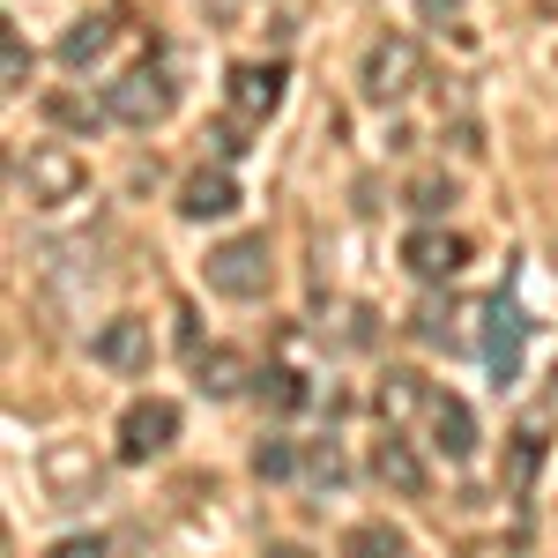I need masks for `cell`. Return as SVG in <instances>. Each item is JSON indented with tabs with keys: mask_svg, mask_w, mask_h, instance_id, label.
<instances>
[{
	"mask_svg": "<svg viewBox=\"0 0 558 558\" xmlns=\"http://www.w3.org/2000/svg\"><path fill=\"white\" fill-rule=\"evenodd\" d=\"M202 276H209L216 299H268V283H276V254H268V231H246V239H223L209 246L202 260Z\"/></svg>",
	"mask_w": 558,
	"mask_h": 558,
	"instance_id": "1",
	"label": "cell"
},
{
	"mask_svg": "<svg viewBox=\"0 0 558 558\" xmlns=\"http://www.w3.org/2000/svg\"><path fill=\"white\" fill-rule=\"evenodd\" d=\"M52 558H105V536H60Z\"/></svg>",
	"mask_w": 558,
	"mask_h": 558,
	"instance_id": "26",
	"label": "cell"
},
{
	"mask_svg": "<svg viewBox=\"0 0 558 558\" xmlns=\"http://www.w3.org/2000/svg\"><path fill=\"white\" fill-rule=\"evenodd\" d=\"M291 470H299V447L268 432V439L254 447V476H268V484H276V476H291Z\"/></svg>",
	"mask_w": 558,
	"mask_h": 558,
	"instance_id": "21",
	"label": "cell"
},
{
	"mask_svg": "<svg viewBox=\"0 0 558 558\" xmlns=\"http://www.w3.org/2000/svg\"><path fill=\"white\" fill-rule=\"evenodd\" d=\"M89 357L105 365V373H149V357H157V343H149V320L142 313H120V320H105L97 328V343H89Z\"/></svg>",
	"mask_w": 558,
	"mask_h": 558,
	"instance_id": "8",
	"label": "cell"
},
{
	"mask_svg": "<svg viewBox=\"0 0 558 558\" xmlns=\"http://www.w3.org/2000/svg\"><path fill=\"white\" fill-rule=\"evenodd\" d=\"M283 89H291L283 60H246V68H231V112L239 120H268L283 105Z\"/></svg>",
	"mask_w": 558,
	"mask_h": 558,
	"instance_id": "9",
	"label": "cell"
},
{
	"mask_svg": "<svg viewBox=\"0 0 558 558\" xmlns=\"http://www.w3.org/2000/svg\"><path fill=\"white\" fill-rule=\"evenodd\" d=\"M447 202H454V179H439V172H425L417 186H410V209L417 216H439Z\"/></svg>",
	"mask_w": 558,
	"mask_h": 558,
	"instance_id": "24",
	"label": "cell"
},
{
	"mask_svg": "<svg viewBox=\"0 0 558 558\" xmlns=\"http://www.w3.org/2000/svg\"><path fill=\"white\" fill-rule=\"evenodd\" d=\"M105 45H112V15H83V23L60 38V60H68V68H89V60H105Z\"/></svg>",
	"mask_w": 558,
	"mask_h": 558,
	"instance_id": "17",
	"label": "cell"
},
{
	"mask_svg": "<svg viewBox=\"0 0 558 558\" xmlns=\"http://www.w3.org/2000/svg\"><path fill=\"white\" fill-rule=\"evenodd\" d=\"M521 343H529V313L514 299H492L484 305V365H492L499 387L521 380Z\"/></svg>",
	"mask_w": 558,
	"mask_h": 558,
	"instance_id": "7",
	"label": "cell"
},
{
	"mask_svg": "<svg viewBox=\"0 0 558 558\" xmlns=\"http://www.w3.org/2000/svg\"><path fill=\"white\" fill-rule=\"evenodd\" d=\"M0 75H8V89H31V45H23V31L0 38Z\"/></svg>",
	"mask_w": 558,
	"mask_h": 558,
	"instance_id": "23",
	"label": "cell"
},
{
	"mask_svg": "<svg viewBox=\"0 0 558 558\" xmlns=\"http://www.w3.org/2000/svg\"><path fill=\"white\" fill-rule=\"evenodd\" d=\"M254 395L268 402V410H299V402H305V373H291V365H268V373H254Z\"/></svg>",
	"mask_w": 558,
	"mask_h": 558,
	"instance_id": "19",
	"label": "cell"
},
{
	"mask_svg": "<svg viewBox=\"0 0 558 558\" xmlns=\"http://www.w3.org/2000/svg\"><path fill=\"white\" fill-rule=\"evenodd\" d=\"M305 476H313L320 492L343 484V447H336V439H313V447H305Z\"/></svg>",
	"mask_w": 558,
	"mask_h": 558,
	"instance_id": "22",
	"label": "cell"
},
{
	"mask_svg": "<svg viewBox=\"0 0 558 558\" xmlns=\"http://www.w3.org/2000/svg\"><path fill=\"white\" fill-rule=\"evenodd\" d=\"M417 410H432V387L410 373V365H395L380 380V417H387V432L402 425V417H417Z\"/></svg>",
	"mask_w": 558,
	"mask_h": 558,
	"instance_id": "14",
	"label": "cell"
},
{
	"mask_svg": "<svg viewBox=\"0 0 558 558\" xmlns=\"http://www.w3.org/2000/svg\"><path fill=\"white\" fill-rule=\"evenodd\" d=\"M373 476H380L387 492H402V499H425V462H417V447L402 432H387L380 447H373Z\"/></svg>",
	"mask_w": 558,
	"mask_h": 558,
	"instance_id": "13",
	"label": "cell"
},
{
	"mask_svg": "<svg viewBox=\"0 0 558 558\" xmlns=\"http://www.w3.org/2000/svg\"><path fill=\"white\" fill-rule=\"evenodd\" d=\"M231 209H239V179L223 172V165L216 172H194L179 186V216L186 223H216V216H231Z\"/></svg>",
	"mask_w": 558,
	"mask_h": 558,
	"instance_id": "11",
	"label": "cell"
},
{
	"mask_svg": "<svg viewBox=\"0 0 558 558\" xmlns=\"http://www.w3.org/2000/svg\"><path fill=\"white\" fill-rule=\"evenodd\" d=\"M417 15H425V23H454V15H462V0H417Z\"/></svg>",
	"mask_w": 558,
	"mask_h": 558,
	"instance_id": "27",
	"label": "cell"
},
{
	"mask_svg": "<svg viewBox=\"0 0 558 558\" xmlns=\"http://www.w3.org/2000/svg\"><path fill=\"white\" fill-rule=\"evenodd\" d=\"M45 112H52L60 128H89V134L112 120V105H89V97H45Z\"/></svg>",
	"mask_w": 558,
	"mask_h": 558,
	"instance_id": "20",
	"label": "cell"
},
{
	"mask_svg": "<svg viewBox=\"0 0 558 558\" xmlns=\"http://www.w3.org/2000/svg\"><path fill=\"white\" fill-rule=\"evenodd\" d=\"M172 75H165V68H134V75H120V83H112V97H105V105H112V120H120V128H157V120H165V112H172Z\"/></svg>",
	"mask_w": 558,
	"mask_h": 558,
	"instance_id": "5",
	"label": "cell"
},
{
	"mask_svg": "<svg viewBox=\"0 0 558 558\" xmlns=\"http://www.w3.org/2000/svg\"><path fill=\"white\" fill-rule=\"evenodd\" d=\"M45 484H52V499H60V507L89 499V492H97V462H89V447H75V439L45 447Z\"/></svg>",
	"mask_w": 558,
	"mask_h": 558,
	"instance_id": "10",
	"label": "cell"
},
{
	"mask_svg": "<svg viewBox=\"0 0 558 558\" xmlns=\"http://www.w3.org/2000/svg\"><path fill=\"white\" fill-rule=\"evenodd\" d=\"M268 558H313L305 544H268Z\"/></svg>",
	"mask_w": 558,
	"mask_h": 558,
	"instance_id": "29",
	"label": "cell"
},
{
	"mask_svg": "<svg viewBox=\"0 0 558 558\" xmlns=\"http://www.w3.org/2000/svg\"><path fill=\"white\" fill-rule=\"evenodd\" d=\"M544 470V432H514V447H507V462H499V484L507 492H529Z\"/></svg>",
	"mask_w": 558,
	"mask_h": 558,
	"instance_id": "16",
	"label": "cell"
},
{
	"mask_svg": "<svg viewBox=\"0 0 558 558\" xmlns=\"http://www.w3.org/2000/svg\"><path fill=\"white\" fill-rule=\"evenodd\" d=\"M402 551H410V536L387 529V521H357L343 536V558H402Z\"/></svg>",
	"mask_w": 558,
	"mask_h": 558,
	"instance_id": "18",
	"label": "cell"
},
{
	"mask_svg": "<svg viewBox=\"0 0 558 558\" xmlns=\"http://www.w3.org/2000/svg\"><path fill=\"white\" fill-rule=\"evenodd\" d=\"M432 447L447 454V462H462V454H476V417H470V402L462 395H432Z\"/></svg>",
	"mask_w": 558,
	"mask_h": 558,
	"instance_id": "12",
	"label": "cell"
},
{
	"mask_svg": "<svg viewBox=\"0 0 558 558\" xmlns=\"http://www.w3.org/2000/svg\"><path fill=\"white\" fill-rule=\"evenodd\" d=\"M209 142H216V157H239V149H246V134H239V128H216Z\"/></svg>",
	"mask_w": 558,
	"mask_h": 558,
	"instance_id": "28",
	"label": "cell"
},
{
	"mask_svg": "<svg viewBox=\"0 0 558 558\" xmlns=\"http://www.w3.org/2000/svg\"><path fill=\"white\" fill-rule=\"evenodd\" d=\"M417 75H425V52H417V38H402V31H395V38H373L357 83H365L373 105H395V97H410V89H417Z\"/></svg>",
	"mask_w": 558,
	"mask_h": 558,
	"instance_id": "3",
	"label": "cell"
},
{
	"mask_svg": "<svg viewBox=\"0 0 558 558\" xmlns=\"http://www.w3.org/2000/svg\"><path fill=\"white\" fill-rule=\"evenodd\" d=\"M15 179H23V194H31L38 209H68V202L89 194V165L68 149V142H38V149L15 165Z\"/></svg>",
	"mask_w": 558,
	"mask_h": 558,
	"instance_id": "2",
	"label": "cell"
},
{
	"mask_svg": "<svg viewBox=\"0 0 558 558\" xmlns=\"http://www.w3.org/2000/svg\"><path fill=\"white\" fill-rule=\"evenodd\" d=\"M172 439H179V402H165V395L128 402V417H120V462H157Z\"/></svg>",
	"mask_w": 558,
	"mask_h": 558,
	"instance_id": "4",
	"label": "cell"
},
{
	"mask_svg": "<svg viewBox=\"0 0 558 558\" xmlns=\"http://www.w3.org/2000/svg\"><path fill=\"white\" fill-rule=\"evenodd\" d=\"M447 320H454V305H417V320H410V328H417V336H425V343H454V328H447Z\"/></svg>",
	"mask_w": 558,
	"mask_h": 558,
	"instance_id": "25",
	"label": "cell"
},
{
	"mask_svg": "<svg viewBox=\"0 0 558 558\" xmlns=\"http://www.w3.org/2000/svg\"><path fill=\"white\" fill-rule=\"evenodd\" d=\"M402 268H410L417 283H454V276L470 268V239L425 223V231H410V239H402Z\"/></svg>",
	"mask_w": 558,
	"mask_h": 558,
	"instance_id": "6",
	"label": "cell"
},
{
	"mask_svg": "<svg viewBox=\"0 0 558 558\" xmlns=\"http://www.w3.org/2000/svg\"><path fill=\"white\" fill-rule=\"evenodd\" d=\"M194 387H202V395H216V402H223V395H239V387H246V357H239V350H202V357H194Z\"/></svg>",
	"mask_w": 558,
	"mask_h": 558,
	"instance_id": "15",
	"label": "cell"
}]
</instances>
